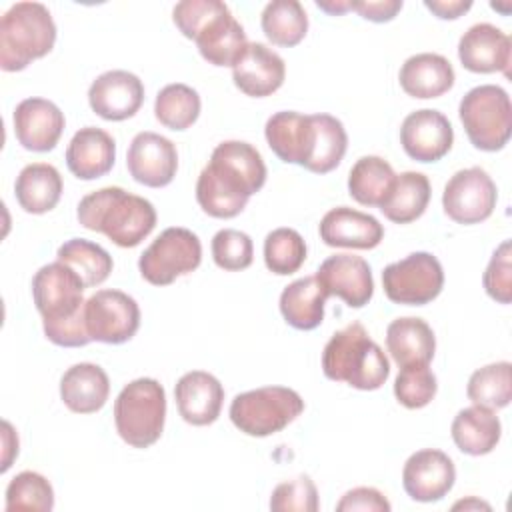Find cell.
Returning <instances> with one entry per match:
<instances>
[{
	"mask_svg": "<svg viewBox=\"0 0 512 512\" xmlns=\"http://www.w3.org/2000/svg\"><path fill=\"white\" fill-rule=\"evenodd\" d=\"M266 184L262 154L248 142L224 140L196 180V200L212 218L238 216L248 198Z\"/></svg>",
	"mask_w": 512,
	"mask_h": 512,
	"instance_id": "cell-1",
	"label": "cell"
},
{
	"mask_svg": "<svg viewBox=\"0 0 512 512\" xmlns=\"http://www.w3.org/2000/svg\"><path fill=\"white\" fill-rule=\"evenodd\" d=\"M84 282L64 262L44 264L32 278V298L42 316L46 338L64 348L92 342L84 320Z\"/></svg>",
	"mask_w": 512,
	"mask_h": 512,
	"instance_id": "cell-2",
	"label": "cell"
},
{
	"mask_svg": "<svg viewBox=\"0 0 512 512\" xmlns=\"http://www.w3.org/2000/svg\"><path fill=\"white\" fill-rule=\"evenodd\" d=\"M80 226L104 234L120 248L138 246L156 226V208L150 200L120 186H106L86 194L76 210Z\"/></svg>",
	"mask_w": 512,
	"mask_h": 512,
	"instance_id": "cell-3",
	"label": "cell"
},
{
	"mask_svg": "<svg viewBox=\"0 0 512 512\" xmlns=\"http://www.w3.org/2000/svg\"><path fill=\"white\" fill-rule=\"evenodd\" d=\"M322 372L328 380L346 382L356 390H378L390 376V362L368 330L352 322L326 342Z\"/></svg>",
	"mask_w": 512,
	"mask_h": 512,
	"instance_id": "cell-4",
	"label": "cell"
},
{
	"mask_svg": "<svg viewBox=\"0 0 512 512\" xmlns=\"http://www.w3.org/2000/svg\"><path fill=\"white\" fill-rule=\"evenodd\" d=\"M56 42V24L40 2H16L0 20V68L24 70L32 60L44 58Z\"/></svg>",
	"mask_w": 512,
	"mask_h": 512,
	"instance_id": "cell-5",
	"label": "cell"
},
{
	"mask_svg": "<svg viewBox=\"0 0 512 512\" xmlns=\"http://www.w3.org/2000/svg\"><path fill=\"white\" fill-rule=\"evenodd\" d=\"M166 420V392L154 378L128 382L114 400L118 436L132 448H148L162 436Z\"/></svg>",
	"mask_w": 512,
	"mask_h": 512,
	"instance_id": "cell-6",
	"label": "cell"
},
{
	"mask_svg": "<svg viewBox=\"0 0 512 512\" xmlns=\"http://www.w3.org/2000/svg\"><path fill=\"white\" fill-rule=\"evenodd\" d=\"M458 116L474 148L496 152L508 144L512 134V104L504 88L496 84L474 86L462 96Z\"/></svg>",
	"mask_w": 512,
	"mask_h": 512,
	"instance_id": "cell-7",
	"label": "cell"
},
{
	"mask_svg": "<svg viewBox=\"0 0 512 512\" xmlns=\"http://www.w3.org/2000/svg\"><path fill=\"white\" fill-rule=\"evenodd\" d=\"M304 412L302 396L286 386H262L236 394L230 402L232 424L254 438L284 430Z\"/></svg>",
	"mask_w": 512,
	"mask_h": 512,
	"instance_id": "cell-8",
	"label": "cell"
},
{
	"mask_svg": "<svg viewBox=\"0 0 512 512\" xmlns=\"http://www.w3.org/2000/svg\"><path fill=\"white\" fill-rule=\"evenodd\" d=\"M202 262L200 238L182 226H170L140 254V276L152 286H168L194 272Z\"/></svg>",
	"mask_w": 512,
	"mask_h": 512,
	"instance_id": "cell-9",
	"label": "cell"
},
{
	"mask_svg": "<svg viewBox=\"0 0 512 512\" xmlns=\"http://www.w3.org/2000/svg\"><path fill=\"white\" fill-rule=\"evenodd\" d=\"M442 286V264L430 252H412L382 270L384 294L394 304L424 306L440 296Z\"/></svg>",
	"mask_w": 512,
	"mask_h": 512,
	"instance_id": "cell-10",
	"label": "cell"
},
{
	"mask_svg": "<svg viewBox=\"0 0 512 512\" xmlns=\"http://www.w3.org/2000/svg\"><path fill=\"white\" fill-rule=\"evenodd\" d=\"M496 200V184L480 166L458 170L450 176L442 192L444 214L464 226L488 220L496 208Z\"/></svg>",
	"mask_w": 512,
	"mask_h": 512,
	"instance_id": "cell-11",
	"label": "cell"
},
{
	"mask_svg": "<svg viewBox=\"0 0 512 512\" xmlns=\"http://www.w3.org/2000/svg\"><path fill=\"white\" fill-rule=\"evenodd\" d=\"M84 320L92 340L124 344L140 328V308L122 290H98L84 304Z\"/></svg>",
	"mask_w": 512,
	"mask_h": 512,
	"instance_id": "cell-12",
	"label": "cell"
},
{
	"mask_svg": "<svg viewBox=\"0 0 512 512\" xmlns=\"http://www.w3.org/2000/svg\"><path fill=\"white\" fill-rule=\"evenodd\" d=\"M130 176L148 188L168 186L178 170V152L172 140L156 132H138L126 154Z\"/></svg>",
	"mask_w": 512,
	"mask_h": 512,
	"instance_id": "cell-13",
	"label": "cell"
},
{
	"mask_svg": "<svg viewBox=\"0 0 512 512\" xmlns=\"http://www.w3.org/2000/svg\"><path fill=\"white\" fill-rule=\"evenodd\" d=\"M456 482L452 458L436 448H424L408 456L402 468V486L416 502L442 500Z\"/></svg>",
	"mask_w": 512,
	"mask_h": 512,
	"instance_id": "cell-14",
	"label": "cell"
},
{
	"mask_svg": "<svg viewBox=\"0 0 512 512\" xmlns=\"http://www.w3.org/2000/svg\"><path fill=\"white\" fill-rule=\"evenodd\" d=\"M400 144L416 162H438L454 144L450 120L432 108L410 112L400 126Z\"/></svg>",
	"mask_w": 512,
	"mask_h": 512,
	"instance_id": "cell-15",
	"label": "cell"
},
{
	"mask_svg": "<svg viewBox=\"0 0 512 512\" xmlns=\"http://www.w3.org/2000/svg\"><path fill=\"white\" fill-rule=\"evenodd\" d=\"M144 102L142 80L128 70H108L96 76L88 88V104L94 114L110 122L132 118Z\"/></svg>",
	"mask_w": 512,
	"mask_h": 512,
	"instance_id": "cell-16",
	"label": "cell"
},
{
	"mask_svg": "<svg viewBox=\"0 0 512 512\" xmlns=\"http://www.w3.org/2000/svg\"><path fill=\"white\" fill-rule=\"evenodd\" d=\"M316 278L328 296H336L350 308H362L374 294L370 264L356 254L328 256L316 270Z\"/></svg>",
	"mask_w": 512,
	"mask_h": 512,
	"instance_id": "cell-17",
	"label": "cell"
},
{
	"mask_svg": "<svg viewBox=\"0 0 512 512\" xmlns=\"http://www.w3.org/2000/svg\"><path fill=\"white\" fill-rule=\"evenodd\" d=\"M14 134L22 148L30 152L52 150L66 126L64 112L46 98H24L12 114Z\"/></svg>",
	"mask_w": 512,
	"mask_h": 512,
	"instance_id": "cell-18",
	"label": "cell"
},
{
	"mask_svg": "<svg viewBox=\"0 0 512 512\" xmlns=\"http://www.w3.org/2000/svg\"><path fill=\"white\" fill-rule=\"evenodd\" d=\"M264 136L270 150L286 164L306 168L316 140L314 114L282 110L266 120Z\"/></svg>",
	"mask_w": 512,
	"mask_h": 512,
	"instance_id": "cell-19",
	"label": "cell"
},
{
	"mask_svg": "<svg viewBox=\"0 0 512 512\" xmlns=\"http://www.w3.org/2000/svg\"><path fill=\"white\" fill-rule=\"evenodd\" d=\"M286 78V64L278 52L262 42H248L232 66L234 86L252 98L274 94Z\"/></svg>",
	"mask_w": 512,
	"mask_h": 512,
	"instance_id": "cell-20",
	"label": "cell"
},
{
	"mask_svg": "<svg viewBox=\"0 0 512 512\" xmlns=\"http://www.w3.org/2000/svg\"><path fill=\"white\" fill-rule=\"evenodd\" d=\"M510 50V36L488 22L470 26L458 40L462 66L476 74L504 72L508 76Z\"/></svg>",
	"mask_w": 512,
	"mask_h": 512,
	"instance_id": "cell-21",
	"label": "cell"
},
{
	"mask_svg": "<svg viewBox=\"0 0 512 512\" xmlns=\"http://www.w3.org/2000/svg\"><path fill=\"white\" fill-rule=\"evenodd\" d=\"M320 240L332 248L372 250L384 238V226L366 212L336 206L328 210L318 224Z\"/></svg>",
	"mask_w": 512,
	"mask_h": 512,
	"instance_id": "cell-22",
	"label": "cell"
},
{
	"mask_svg": "<svg viewBox=\"0 0 512 512\" xmlns=\"http://www.w3.org/2000/svg\"><path fill=\"white\" fill-rule=\"evenodd\" d=\"M174 398L184 422L192 426H208L220 416L224 388L214 374L190 370L176 382Z\"/></svg>",
	"mask_w": 512,
	"mask_h": 512,
	"instance_id": "cell-23",
	"label": "cell"
},
{
	"mask_svg": "<svg viewBox=\"0 0 512 512\" xmlns=\"http://www.w3.org/2000/svg\"><path fill=\"white\" fill-rule=\"evenodd\" d=\"M114 160V138L96 126L80 128L66 148V166L78 180H96L108 174L114 166Z\"/></svg>",
	"mask_w": 512,
	"mask_h": 512,
	"instance_id": "cell-24",
	"label": "cell"
},
{
	"mask_svg": "<svg viewBox=\"0 0 512 512\" xmlns=\"http://www.w3.org/2000/svg\"><path fill=\"white\" fill-rule=\"evenodd\" d=\"M398 80L408 96L428 100L446 94L454 86L456 74L450 60L442 54L420 52L404 60Z\"/></svg>",
	"mask_w": 512,
	"mask_h": 512,
	"instance_id": "cell-25",
	"label": "cell"
},
{
	"mask_svg": "<svg viewBox=\"0 0 512 512\" xmlns=\"http://www.w3.org/2000/svg\"><path fill=\"white\" fill-rule=\"evenodd\" d=\"M108 394L110 380L98 364H74L60 378V398L70 412L94 414L106 404Z\"/></svg>",
	"mask_w": 512,
	"mask_h": 512,
	"instance_id": "cell-26",
	"label": "cell"
},
{
	"mask_svg": "<svg viewBox=\"0 0 512 512\" xmlns=\"http://www.w3.org/2000/svg\"><path fill=\"white\" fill-rule=\"evenodd\" d=\"M200 56L212 66H234L248 46L242 24L232 16L230 8L214 16L194 38Z\"/></svg>",
	"mask_w": 512,
	"mask_h": 512,
	"instance_id": "cell-27",
	"label": "cell"
},
{
	"mask_svg": "<svg viewBox=\"0 0 512 512\" xmlns=\"http://www.w3.org/2000/svg\"><path fill=\"white\" fill-rule=\"evenodd\" d=\"M386 350L398 366L430 364L436 352V338L426 320L404 316L388 324Z\"/></svg>",
	"mask_w": 512,
	"mask_h": 512,
	"instance_id": "cell-28",
	"label": "cell"
},
{
	"mask_svg": "<svg viewBox=\"0 0 512 512\" xmlns=\"http://www.w3.org/2000/svg\"><path fill=\"white\" fill-rule=\"evenodd\" d=\"M456 448L468 456L490 454L502 436V424L494 410L482 406L462 408L450 426Z\"/></svg>",
	"mask_w": 512,
	"mask_h": 512,
	"instance_id": "cell-29",
	"label": "cell"
},
{
	"mask_svg": "<svg viewBox=\"0 0 512 512\" xmlns=\"http://www.w3.org/2000/svg\"><path fill=\"white\" fill-rule=\"evenodd\" d=\"M62 176L46 162H32L20 170L14 182V196L28 214H46L60 202Z\"/></svg>",
	"mask_w": 512,
	"mask_h": 512,
	"instance_id": "cell-30",
	"label": "cell"
},
{
	"mask_svg": "<svg viewBox=\"0 0 512 512\" xmlns=\"http://www.w3.org/2000/svg\"><path fill=\"white\" fill-rule=\"evenodd\" d=\"M326 290L316 274L290 282L280 294V312L284 320L296 330H314L324 320Z\"/></svg>",
	"mask_w": 512,
	"mask_h": 512,
	"instance_id": "cell-31",
	"label": "cell"
},
{
	"mask_svg": "<svg viewBox=\"0 0 512 512\" xmlns=\"http://www.w3.org/2000/svg\"><path fill=\"white\" fill-rule=\"evenodd\" d=\"M430 180L422 172L406 170L396 174L380 212L394 224H410L418 220L430 202Z\"/></svg>",
	"mask_w": 512,
	"mask_h": 512,
	"instance_id": "cell-32",
	"label": "cell"
},
{
	"mask_svg": "<svg viewBox=\"0 0 512 512\" xmlns=\"http://www.w3.org/2000/svg\"><path fill=\"white\" fill-rule=\"evenodd\" d=\"M396 174L380 156H362L348 174V194L362 206H382Z\"/></svg>",
	"mask_w": 512,
	"mask_h": 512,
	"instance_id": "cell-33",
	"label": "cell"
},
{
	"mask_svg": "<svg viewBox=\"0 0 512 512\" xmlns=\"http://www.w3.org/2000/svg\"><path fill=\"white\" fill-rule=\"evenodd\" d=\"M264 36L284 48L300 44L308 32V16L298 0H272L262 10Z\"/></svg>",
	"mask_w": 512,
	"mask_h": 512,
	"instance_id": "cell-34",
	"label": "cell"
},
{
	"mask_svg": "<svg viewBox=\"0 0 512 512\" xmlns=\"http://www.w3.org/2000/svg\"><path fill=\"white\" fill-rule=\"evenodd\" d=\"M56 258L70 266L82 278L86 288L100 286L114 268L112 256L100 244L86 238L66 240L58 248Z\"/></svg>",
	"mask_w": 512,
	"mask_h": 512,
	"instance_id": "cell-35",
	"label": "cell"
},
{
	"mask_svg": "<svg viewBox=\"0 0 512 512\" xmlns=\"http://www.w3.org/2000/svg\"><path fill=\"white\" fill-rule=\"evenodd\" d=\"M466 396L472 404L494 412L506 408L512 400V364L502 360L474 370L468 378Z\"/></svg>",
	"mask_w": 512,
	"mask_h": 512,
	"instance_id": "cell-36",
	"label": "cell"
},
{
	"mask_svg": "<svg viewBox=\"0 0 512 512\" xmlns=\"http://www.w3.org/2000/svg\"><path fill=\"white\" fill-rule=\"evenodd\" d=\"M200 94L182 82L166 84L154 100L156 120L170 130H186L200 116Z\"/></svg>",
	"mask_w": 512,
	"mask_h": 512,
	"instance_id": "cell-37",
	"label": "cell"
},
{
	"mask_svg": "<svg viewBox=\"0 0 512 512\" xmlns=\"http://www.w3.org/2000/svg\"><path fill=\"white\" fill-rule=\"evenodd\" d=\"M314 124L316 140L306 170L314 174H328L342 162L348 148V134L344 124L332 114H314Z\"/></svg>",
	"mask_w": 512,
	"mask_h": 512,
	"instance_id": "cell-38",
	"label": "cell"
},
{
	"mask_svg": "<svg viewBox=\"0 0 512 512\" xmlns=\"http://www.w3.org/2000/svg\"><path fill=\"white\" fill-rule=\"evenodd\" d=\"M306 260V242L294 228H276L264 238V264L272 274L288 276Z\"/></svg>",
	"mask_w": 512,
	"mask_h": 512,
	"instance_id": "cell-39",
	"label": "cell"
},
{
	"mask_svg": "<svg viewBox=\"0 0 512 512\" xmlns=\"http://www.w3.org/2000/svg\"><path fill=\"white\" fill-rule=\"evenodd\" d=\"M54 508L52 484L38 472L24 470L6 486V512L32 510L50 512Z\"/></svg>",
	"mask_w": 512,
	"mask_h": 512,
	"instance_id": "cell-40",
	"label": "cell"
},
{
	"mask_svg": "<svg viewBox=\"0 0 512 512\" xmlns=\"http://www.w3.org/2000/svg\"><path fill=\"white\" fill-rule=\"evenodd\" d=\"M438 390L436 376L428 364H408L400 366V372L394 380L396 400L410 410L428 406Z\"/></svg>",
	"mask_w": 512,
	"mask_h": 512,
	"instance_id": "cell-41",
	"label": "cell"
},
{
	"mask_svg": "<svg viewBox=\"0 0 512 512\" xmlns=\"http://www.w3.org/2000/svg\"><path fill=\"white\" fill-rule=\"evenodd\" d=\"M212 258L218 268L228 272L246 270L254 260V244L252 238L234 228L218 230L212 238Z\"/></svg>",
	"mask_w": 512,
	"mask_h": 512,
	"instance_id": "cell-42",
	"label": "cell"
},
{
	"mask_svg": "<svg viewBox=\"0 0 512 512\" xmlns=\"http://www.w3.org/2000/svg\"><path fill=\"white\" fill-rule=\"evenodd\" d=\"M318 508L316 484L306 474L278 484L270 496V510L276 512H316Z\"/></svg>",
	"mask_w": 512,
	"mask_h": 512,
	"instance_id": "cell-43",
	"label": "cell"
},
{
	"mask_svg": "<svg viewBox=\"0 0 512 512\" xmlns=\"http://www.w3.org/2000/svg\"><path fill=\"white\" fill-rule=\"evenodd\" d=\"M510 240H504L492 254L482 284L486 294L498 304H510L512 300V264H510Z\"/></svg>",
	"mask_w": 512,
	"mask_h": 512,
	"instance_id": "cell-44",
	"label": "cell"
},
{
	"mask_svg": "<svg viewBox=\"0 0 512 512\" xmlns=\"http://www.w3.org/2000/svg\"><path fill=\"white\" fill-rule=\"evenodd\" d=\"M226 8L228 6L220 0H182L174 6L172 20L186 38L194 40L198 32Z\"/></svg>",
	"mask_w": 512,
	"mask_h": 512,
	"instance_id": "cell-45",
	"label": "cell"
},
{
	"mask_svg": "<svg viewBox=\"0 0 512 512\" xmlns=\"http://www.w3.org/2000/svg\"><path fill=\"white\" fill-rule=\"evenodd\" d=\"M390 508L388 498L372 486H356L336 504L338 512H390Z\"/></svg>",
	"mask_w": 512,
	"mask_h": 512,
	"instance_id": "cell-46",
	"label": "cell"
},
{
	"mask_svg": "<svg viewBox=\"0 0 512 512\" xmlns=\"http://www.w3.org/2000/svg\"><path fill=\"white\" fill-rule=\"evenodd\" d=\"M352 10L370 22H390L402 10V0H352Z\"/></svg>",
	"mask_w": 512,
	"mask_h": 512,
	"instance_id": "cell-47",
	"label": "cell"
},
{
	"mask_svg": "<svg viewBox=\"0 0 512 512\" xmlns=\"http://www.w3.org/2000/svg\"><path fill=\"white\" fill-rule=\"evenodd\" d=\"M424 6L440 20H456L472 8L470 0H424Z\"/></svg>",
	"mask_w": 512,
	"mask_h": 512,
	"instance_id": "cell-48",
	"label": "cell"
},
{
	"mask_svg": "<svg viewBox=\"0 0 512 512\" xmlns=\"http://www.w3.org/2000/svg\"><path fill=\"white\" fill-rule=\"evenodd\" d=\"M2 442H4V456H2V472H6L12 466V460L18 456V436L8 420L2 422Z\"/></svg>",
	"mask_w": 512,
	"mask_h": 512,
	"instance_id": "cell-49",
	"label": "cell"
},
{
	"mask_svg": "<svg viewBox=\"0 0 512 512\" xmlns=\"http://www.w3.org/2000/svg\"><path fill=\"white\" fill-rule=\"evenodd\" d=\"M316 6L332 16H340L352 10V0H316Z\"/></svg>",
	"mask_w": 512,
	"mask_h": 512,
	"instance_id": "cell-50",
	"label": "cell"
},
{
	"mask_svg": "<svg viewBox=\"0 0 512 512\" xmlns=\"http://www.w3.org/2000/svg\"><path fill=\"white\" fill-rule=\"evenodd\" d=\"M460 508H462V510H490L492 506H490L488 502H482V500L470 496V498L460 500V502H456V504L452 506V510H460Z\"/></svg>",
	"mask_w": 512,
	"mask_h": 512,
	"instance_id": "cell-51",
	"label": "cell"
}]
</instances>
